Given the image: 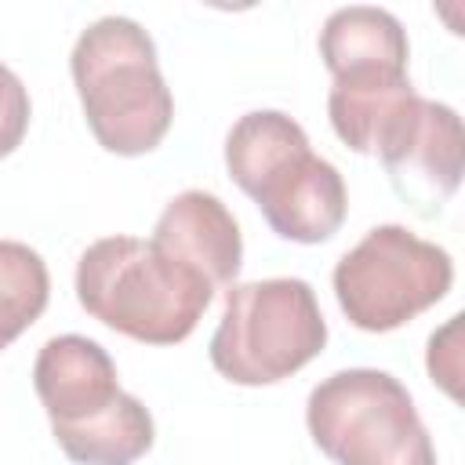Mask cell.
Wrapping results in <instances>:
<instances>
[{
	"label": "cell",
	"instance_id": "7a4b0ae2",
	"mask_svg": "<svg viewBox=\"0 0 465 465\" xmlns=\"http://www.w3.org/2000/svg\"><path fill=\"white\" fill-rule=\"evenodd\" d=\"M76 298L98 323L145 341H185L214 298V283L153 240L105 236L76 262Z\"/></svg>",
	"mask_w": 465,
	"mask_h": 465
},
{
	"label": "cell",
	"instance_id": "5b68a950",
	"mask_svg": "<svg viewBox=\"0 0 465 465\" xmlns=\"http://www.w3.org/2000/svg\"><path fill=\"white\" fill-rule=\"evenodd\" d=\"M327 345V320L298 276L232 283L211 334V363L236 385H272L302 371Z\"/></svg>",
	"mask_w": 465,
	"mask_h": 465
},
{
	"label": "cell",
	"instance_id": "9c48e42d",
	"mask_svg": "<svg viewBox=\"0 0 465 465\" xmlns=\"http://www.w3.org/2000/svg\"><path fill=\"white\" fill-rule=\"evenodd\" d=\"M149 240L167 254H174L178 262L203 272L214 283V291L232 287L240 276L243 236L232 211L214 193H203V189L178 193L156 218Z\"/></svg>",
	"mask_w": 465,
	"mask_h": 465
},
{
	"label": "cell",
	"instance_id": "277c9868",
	"mask_svg": "<svg viewBox=\"0 0 465 465\" xmlns=\"http://www.w3.org/2000/svg\"><path fill=\"white\" fill-rule=\"evenodd\" d=\"M91 134L116 156H142L163 142L174 98L163 84L153 36L124 15L91 22L69 54Z\"/></svg>",
	"mask_w": 465,
	"mask_h": 465
},
{
	"label": "cell",
	"instance_id": "7c38bea8",
	"mask_svg": "<svg viewBox=\"0 0 465 465\" xmlns=\"http://www.w3.org/2000/svg\"><path fill=\"white\" fill-rule=\"evenodd\" d=\"M51 298L44 258L18 240H0V349L40 320Z\"/></svg>",
	"mask_w": 465,
	"mask_h": 465
},
{
	"label": "cell",
	"instance_id": "5bb4252c",
	"mask_svg": "<svg viewBox=\"0 0 465 465\" xmlns=\"http://www.w3.org/2000/svg\"><path fill=\"white\" fill-rule=\"evenodd\" d=\"M429 374L432 381H440L450 396H458V349L454 345H443V331H436L429 338Z\"/></svg>",
	"mask_w": 465,
	"mask_h": 465
},
{
	"label": "cell",
	"instance_id": "3957f363",
	"mask_svg": "<svg viewBox=\"0 0 465 465\" xmlns=\"http://www.w3.org/2000/svg\"><path fill=\"white\" fill-rule=\"evenodd\" d=\"M33 389L58 447L76 465H134L153 447V414L120 389L116 363L84 334L44 341L33 363Z\"/></svg>",
	"mask_w": 465,
	"mask_h": 465
},
{
	"label": "cell",
	"instance_id": "6da1fadb",
	"mask_svg": "<svg viewBox=\"0 0 465 465\" xmlns=\"http://www.w3.org/2000/svg\"><path fill=\"white\" fill-rule=\"evenodd\" d=\"M225 167L283 240L323 243L345 222L349 196L338 167L316 156L302 124L280 109H254L232 124Z\"/></svg>",
	"mask_w": 465,
	"mask_h": 465
},
{
	"label": "cell",
	"instance_id": "8fae6325",
	"mask_svg": "<svg viewBox=\"0 0 465 465\" xmlns=\"http://www.w3.org/2000/svg\"><path fill=\"white\" fill-rule=\"evenodd\" d=\"M320 58L331 76L352 69H403L407 73V33L385 7H338L320 29Z\"/></svg>",
	"mask_w": 465,
	"mask_h": 465
},
{
	"label": "cell",
	"instance_id": "30bf717a",
	"mask_svg": "<svg viewBox=\"0 0 465 465\" xmlns=\"http://www.w3.org/2000/svg\"><path fill=\"white\" fill-rule=\"evenodd\" d=\"M418 102V91L403 69H352L334 76L327 113L334 134L352 153H381L385 138Z\"/></svg>",
	"mask_w": 465,
	"mask_h": 465
},
{
	"label": "cell",
	"instance_id": "4fadbf2b",
	"mask_svg": "<svg viewBox=\"0 0 465 465\" xmlns=\"http://www.w3.org/2000/svg\"><path fill=\"white\" fill-rule=\"evenodd\" d=\"M25 127H29V91L0 62V160L22 145Z\"/></svg>",
	"mask_w": 465,
	"mask_h": 465
},
{
	"label": "cell",
	"instance_id": "8992f818",
	"mask_svg": "<svg viewBox=\"0 0 465 465\" xmlns=\"http://www.w3.org/2000/svg\"><path fill=\"white\" fill-rule=\"evenodd\" d=\"M305 425L312 443L338 465H436L411 392L374 367L323 378L309 392Z\"/></svg>",
	"mask_w": 465,
	"mask_h": 465
},
{
	"label": "cell",
	"instance_id": "52a82bcc",
	"mask_svg": "<svg viewBox=\"0 0 465 465\" xmlns=\"http://www.w3.org/2000/svg\"><path fill=\"white\" fill-rule=\"evenodd\" d=\"M450 283V254L403 225H374L334 265V298L341 312L352 327L371 334L403 327L443 302Z\"/></svg>",
	"mask_w": 465,
	"mask_h": 465
},
{
	"label": "cell",
	"instance_id": "ba28073f",
	"mask_svg": "<svg viewBox=\"0 0 465 465\" xmlns=\"http://www.w3.org/2000/svg\"><path fill=\"white\" fill-rule=\"evenodd\" d=\"M461 120L443 102L418 98L381 145L385 174L403 203L432 218L461 182Z\"/></svg>",
	"mask_w": 465,
	"mask_h": 465
}]
</instances>
